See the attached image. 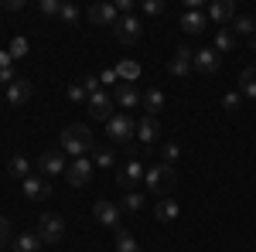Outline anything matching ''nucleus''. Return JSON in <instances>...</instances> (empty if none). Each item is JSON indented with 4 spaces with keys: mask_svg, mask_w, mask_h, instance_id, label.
<instances>
[{
    "mask_svg": "<svg viewBox=\"0 0 256 252\" xmlns=\"http://www.w3.org/2000/svg\"><path fill=\"white\" fill-rule=\"evenodd\" d=\"M208 20H216L218 27H229L236 20V0H216L208 7Z\"/></svg>",
    "mask_w": 256,
    "mask_h": 252,
    "instance_id": "15",
    "label": "nucleus"
},
{
    "mask_svg": "<svg viewBox=\"0 0 256 252\" xmlns=\"http://www.w3.org/2000/svg\"><path fill=\"white\" fill-rule=\"evenodd\" d=\"M10 61H14V58H10V51H0V68H10Z\"/></svg>",
    "mask_w": 256,
    "mask_h": 252,
    "instance_id": "42",
    "label": "nucleus"
},
{
    "mask_svg": "<svg viewBox=\"0 0 256 252\" xmlns=\"http://www.w3.org/2000/svg\"><path fill=\"white\" fill-rule=\"evenodd\" d=\"M31 96H34V85H31L28 78H14V82L7 85V102H10V106H24Z\"/></svg>",
    "mask_w": 256,
    "mask_h": 252,
    "instance_id": "17",
    "label": "nucleus"
},
{
    "mask_svg": "<svg viewBox=\"0 0 256 252\" xmlns=\"http://www.w3.org/2000/svg\"><path fill=\"white\" fill-rule=\"evenodd\" d=\"M158 136H160L158 116H144V119L137 123V140L144 143V147H154V143H158Z\"/></svg>",
    "mask_w": 256,
    "mask_h": 252,
    "instance_id": "18",
    "label": "nucleus"
},
{
    "mask_svg": "<svg viewBox=\"0 0 256 252\" xmlns=\"http://www.w3.org/2000/svg\"><path fill=\"white\" fill-rule=\"evenodd\" d=\"M181 27H184L188 34H202V31L208 27V14H202V10H188V14H181Z\"/></svg>",
    "mask_w": 256,
    "mask_h": 252,
    "instance_id": "19",
    "label": "nucleus"
},
{
    "mask_svg": "<svg viewBox=\"0 0 256 252\" xmlns=\"http://www.w3.org/2000/svg\"><path fill=\"white\" fill-rule=\"evenodd\" d=\"M140 99H144V92H140L134 82H116V89H113V102H116L120 109H134V106H140Z\"/></svg>",
    "mask_w": 256,
    "mask_h": 252,
    "instance_id": "12",
    "label": "nucleus"
},
{
    "mask_svg": "<svg viewBox=\"0 0 256 252\" xmlns=\"http://www.w3.org/2000/svg\"><path fill=\"white\" fill-rule=\"evenodd\" d=\"M58 10H62L58 0H41V14H48V17H58Z\"/></svg>",
    "mask_w": 256,
    "mask_h": 252,
    "instance_id": "35",
    "label": "nucleus"
},
{
    "mask_svg": "<svg viewBox=\"0 0 256 252\" xmlns=\"http://www.w3.org/2000/svg\"><path fill=\"white\" fill-rule=\"evenodd\" d=\"M14 68H0V82H7V85H10V82H14Z\"/></svg>",
    "mask_w": 256,
    "mask_h": 252,
    "instance_id": "40",
    "label": "nucleus"
},
{
    "mask_svg": "<svg viewBox=\"0 0 256 252\" xmlns=\"http://www.w3.org/2000/svg\"><path fill=\"white\" fill-rule=\"evenodd\" d=\"M86 106H89L92 119L110 123V119H113V106H116V102H113V96H110L106 89H99V92H92V96H89V102H86Z\"/></svg>",
    "mask_w": 256,
    "mask_h": 252,
    "instance_id": "7",
    "label": "nucleus"
},
{
    "mask_svg": "<svg viewBox=\"0 0 256 252\" xmlns=\"http://www.w3.org/2000/svg\"><path fill=\"white\" fill-rule=\"evenodd\" d=\"M106 133H110L113 143H126L130 136H137V123L126 116V113H120V116H113L110 123H106Z\"/></svg>",
    "mask_w": 256,
    "mask_h": 252,
    "instance_id": "8",
    "label": "nucleus"
},
{
    "mask_svg": "<svg viewBox=\"0 0 256 252\" xmlns=\"http://www.w3.org/2000/svg\"><path fill=\"white\" fill-rule=\"evenodd\" d=\"M113 34H116L120 44H137L140 34H144V20H140L137 14H123V17L116 20V27H113Z\"/></svg>",
    "mask_w": 256,
    "mask_h": 252,
    "instance_id": "5",
    "label": "nucleus"
},
{
    "mask_svg": "<svg viewBox=\"0 0 256 252\" xmlns=\"http://www.w3.org/2000/svg\"><path fill=\"white\" fill-rule=\"evenodd\" d=\"M99 82H102V85H113V82H116V68H106V72H102V78H99Z\"/></svg>",
    "mask_w": 256,
    "mask_h": 252,
    "instance_id": "39",
    "label": "nucleus"
},
{
    "mask_svg": "<svg viewBox=\"0 0 256 252\" xmlns=\"http://www.w3.org/2000/svg\"><path fill=\"white\" fill-rule=\"evenodd\" d=\"M178 215H181V208H178V201H171V198H160L158 208H154V218L158 222H174Z\"/></svg>",
    "mask_w": 256,
    "mask_h": 252,
    "instance_id": "21",
    "label": "nucleus"
},
{
    "mask_svg": "<svg viewBox=\"0 0 256 252\" xmlns=\"http://www.w3.org/2000/svg\"><path fill=\"white\" fill-rule=\"evenodd\" d=\"M24 198L28 201H44V198H52V184H48V177H24Z\"/></svg>",
    "mask_w": 256,
    "mask_h": 252,
    "instance_id": "16",
    "label": "nucleus"
},
{
    "mask_svg": "<svg viewBox=\"0 0 256 252\" xmlns=\"http://www.w3.org/2000/svg\"><path fill=\"white\" fill-rule=\"evenodd\" d=\"M192 61H195V51H192V48H184V44H178V48H174V58L168 61V72H171L174 78H188V75H192V68H195Z\"/></svg>",
    "mask_w": 256,
    "mask_h": 252,
    "instance_id": "10",
    "label": "nucleus"
},
{
    "mask_svg": "<svg viewBox=\"0 0 256 252\" xmlns=\"http://www.w3.org/2000/svg\"><path fill=\"white\" fill-rule=\"evenodd\" d=\"M24 7V0H4V10H20Z\"/></svg>",
    "mask_w": 256,
    "mask_h": 252,
    "instance_id": "41",
    "label": "nucleus"
},
{
    "mask_svg": "<svg viewBox=\"0 0 256 252\" xmlns=\"http://www.w3.org/2000/svg\"><path fill=\"white\" fill-rule=\"evenodd\" d=\"M239 102H242L239 92H226V99H222V106H226V109H239Z\"/></svg>",
    "mask_w": 256,
    "mask_h": 252,
    "instance_id": "37",
    "label": "nucleus"
},
{
    "mask_svg": "<svg viewBox=\"0 0 256 252\" xmlns=\"http://www.w3.org/2000/svg\"><path fill=\"white\" fill-rule=\"evenodd\" d=\"M68 99H72L76 106L89 102V92H86V85H82V82H72V85H68Z\"/></svg>",
    "mask_w": 256,
    "mask_h": 252,
    "instance_id": "31",
    "label": "nucleus"
},
{
    "mask_svg": "<svg viewBox=\"0 0 256 252\" xmlns=\"http://www.w3.org/2000/svg\"><path fill=\"white\" fill-rule=\"evenodd\" d=\"M116 78H123V82H137V78H140V65L134 58L120 61V65H116Z\"/></svg>",
    "mask_w": 256,
    "mask_h": 252,
    "instance_id": "25",
    "label": "nucleus"
},
{
    "mask_svg": "<svg viewBox=\"0 0 256 252\" xmlns=\"http://www.w3.org/2000/svg\"><path fill=\"white\" fill-rule=\"evenodd\" d=\"M86 17H89L92 27H116L120 10H116V3H92Z\"/></svg>",
    "mask_w": 256,
    "mask_h": 252,
    "instance_id": "9",
    "label": "nucleus"
},
{
    "mask_svg": "<svg viewBox=\"0 0 256 252\" xmlns=\"http://www.w3.org/2000/svg\"><path fill=\"white\" fill-rule=\"evenodd\" d=\"M38 239L44 242V246H55V242H62L65 239V218H58V215H52V212H44L38 218Z\"/></svg>",
    "mask_w": 256,
    "mask_h": 252,
    "instance_id": "4",
    "label": "nucleus"
},
{
    "mask_svg": "<svg viewBox=\"0 0 256 252\" xmlns=\"http://www.w3.org/2000/svg\"><path fill=\"white\" fill-rule=\"evenodd\" d=\"M65 154H58V150H48V154L38 157V174L41 177H52V174H65Z\"/></svg>",
    "mask_w": 256,
    "mask_h": 252,
    "instance_id": "14",
    "label": "nucleus"
},
{
    "mask_svg": "<svg viewBox=\"0 0 256 252\" xmlns=\"http://www.w3.org/2000/svg\"><path fill=\"white\" fill-rule=\"evenodd\" d=\"M160 157H164V164H174L178 157H181V147H178V143H164V150H160Z\"/></svg>",
    "mask_w": 256,
    "mask_h": 252,
    "instance_id": "33",
    "label": "nucleus"
},
{
    "mask_svg": "<svg viewBox=\"0 0 256 252\" xmlns=\"http://www.w3.org/2000/svg\"><path fill=\"white\" fill-rule=\"evenodd\" d=\"M92 218H96L99 225H106V229H120V208L113 201H106V198H99L96 205H92Z\"/></svg>",
    "mask_w": 256,
    "mask_h": 252,
    "instance_id": "11",
    "label": "nucleus"
},
{
    "mask_svg": "<svg viewBox=\"0 0 256 252\" xmlns=\"http://www.w3.org/2000/svg\"><path fill=\"white\" fill-rule=\"evenodd\" d=\"M144 174H147V171H144V164H140L137 157H130V160H126V164H120V171H116V184H120V191H137L140 184H144Z\"/></svg>",
    "mask_w": 256,
    "mask_h": 252,
    "instance_id": "3",
    "label": "nucleus"
},
{
    "mask_svg": "<svg viewBox=\"0 0 256 252\" xmlns=\"http://www.w3.org/2000/svg\"><path fill=\"white\" fill-rule=\"evenodd\" d=\"M20 55H28V38H14L10 41V58H20Z\"/></svg>",
    "mask_w": 256,
    "mask_h": 252,
    "instance_id": "34",
    "label": "nucleus"
},
{
    "mask_svg": "<svg viewBox=\"0 0 256 252\" xmlns=\"http://www.w3.org/2000/svg\"><path fill=\"white\" fill-rule=\"evenodd\" d=\"M7 242H10V222L0 215V246H7Z\"/></svg>",
    "mask_w": 256,
    "mask_h": 252,
    "instance_id": "38",
    "label": "nucleus"
},
{
    "mask_svg": "<svg viewBox=\"0 0 256 252\" xmlns=\"http://www.w3.org/2000/svg\"><path fill=\"white\" fill-rule=\"evenodd\" d=\"M144 184H147V191H154V194H160V198H168V194L178 188V171L171 167V164H154V167H147Z\"/></svg>",
    "mask_w": 256,
    "mask_h": 252,
    "instance_id": "2",
    "label": "nucleus"
},
{
    "mask_svg": "<svg viewBox=\"0 0 256 252\" xmlns=\"http://www.w3.org/2000/svg\"><path fill=\"white\" fill-rule=\"evenodd\" d=\"M92 167H96V164H92L89 157H79V160H72V164L65 167V181H68L72 188H86V184L92 181Z\"/></svg>",
    "mask_w": 256,
    "mask_h": 252,
    "instance_id": "6",
    "label": "nucleus"
},
{
    "mask_svg": "<svg viewBox=\"0 0 256 252\" xmlns=\"http://www.w3.org/2000/svg\"><path fill=\"white\" fill-rule=\"evenodd\" d=\"M116 252H140V246H137V239L126 232L123 225L116 229Z\"/></svg>",
    "mask_w": 256,
    "mask_h": 252,
    "instance_id": "27",
    "label": "nucleus"
},
{
    "mask_svg": "<svg viewBox=\"0 0 256 252\" xmlns=\"http://www.w3.org/2000/svg\"><path fill=\"white\" fill-rule=\"evenodd\" d=\"M250 41H253V48H256V31H253V38H250Z\"/></svg>",
    "mask_w": 256,
    "mask_h": 252,
    "instance_id": "43",
    "label": "nucleus"
},
{
    "mask_svg": "<svg viewBox=\"0 0 256 252\" xmlns=\"http://www.w3.org/2000/svg\"><path fill=\"white\" fill-rule=\"evenodd\" d=\"M239 96L256 99V68H242L239 72Z\"/></svg>",
    "mask_w": 256,
    "mask_h": 252,
    "instance_id": "23",
    "label": "nucleus"
},
{
    "mask_svg": "<svg viewBox=\"0 0 256 252\" xmlns=\"http://www.w3.org/2000/svg\"><path fill=\"white\" fill-rule=\"evenodd\" d=\"M144 208V194L140 191H130V194H123V201H120V212H126V215H134Z\"/></svg>",
    "mask_w": 256,
    "mask_h": 252,
    "instance_id": "28",
    "label": "nucleus"
},
{
    "mask_svg": "<svg viewBox=\"0 0 256 252\" xmlns=\"http://www.w3.org/2000/svg\"><path fill=\"white\" fill-rule=\"evenodd\" d=\"M195 72H202V75H216L218 65H222V55H218L216 48H202V51H195Z\"/></svg>",
    "mask_w": 256,
    "mask_h": 252,
    "instance_id": "13",
    "label": "nucleus"
},
{
    "mask_svg": "<svg viewBox=\"0 0 256 252\" xmlns=\"http://www.w3.org/2000/svg\"><path fill=\"white\" fill-rule=\"evenodd\" d=\"M62 150L68 157H86L89 150H96L92 147V130L86 126V123H68L65 130H62Z\"/></svg>",
    "mask_w": 256,
    "mask_h": 252,
    "instance_id": "1",
    "label": "nucleus"
},
{
    "mask_svg": "<svg viewBox=\"0 0 256 252\" xmlns=\"http://www.w3.org/2000/svg\"><path fill=\"white\" fill-rule=\"evenodd\" d=\"M232 48H236V34H232L229 27H218L216 31V51L218 55H229Z\"/></svg>",
    "mask_w": 256,
    "mask_h": 252,
    "instance_id": "24",
    "label": "nucleus"
},
{
    "mask_svg": "<svg viewBox=\"0 0 256 252\" xmlns=\"http://www.w3.org/2000/svg\"><path fill=\"white\" fill-rule=\"evenodd\" d=\"M92 164H96V167H116V150H113V147L92 150Z\"/></svg>",
    "mask_w": 256,
    "mask_h": 252,
    "instance_id": "26",
    "label": "nucleus"
},
{
    "mask_svg": "<svg viewBox=\"0 0 256 252\" xmlns=\"http://www.w3.org/2000/svg\"><path fill=\"white\" fill-rule=\"evenodd\" d=\"M256 24L253 17H246V14H236V20H232V34H242V38H253Z\"/></svg>",
    "mask_w": 256,
    "mask_h": 252,
    "instance_id": "29",
    "label": "nucleus"
},
{
    "mask_svg": "<svg viewBox=\"0 0 256 252\" xmlns=\"http://www.w3.org/2000/svg\"><path fill=\"white\" fill-rule=\"evenodd\" d=\"M10 177H31V164L24 160V157H10Z\"/></svg>",
    "mask_w": 256,
    "mask_h": 252,
    "instance_id": "30",
    "label": "nucleus"
},
{
    "mask_svg": "<svg viewBox=\"0 0 256 252\" xmlns=\"http://www.w3.org/2000/svg\"><path fill=\"white\" fill-rule=\"evenodd\" d=\"M58 17H62V24H76V20H79V7H76V3H62Z\"/></svg>",
    "mask_w": 256,
    "mask_h": 252,
    "instance_id": "32",
    "label": "nucleus"
},
{
    "mask_svg": "<svg viewBox=\"0 0 256 252\" xmlns=\"http://www.w3.org/2000/svg\"><path fill=\"white\" fill-rule=\"evenodd\" d=\"M144 14H164V0H144Z\"/></svg>",
    "mask_w": 256,
    "mask_h": 252,
    "instance_id": "36",
    "label": "nucleus"
},
{
    "mask_svg": "<svg viewBox=\"0 0 256 252\" xmlns=\"http://www.w3.org/2000/svg\"><path fill=\"white\" fill-rule=\"evenodd\" d=\"M140 106L147 109V116H158L160 109H164V92H160V89H147L144 99H140Z\"/></svg>",
    "mask_w": 256,
    "mask_h": 252,
    "instance_id": "20",
    "label": "nucleus"
},
{
    "mask_svg": "<svg viewBox=\"0 0 256 252\" xmlns=\"http://www.w3.org/2000/svg\"><path fill=\"white\" fill-rule=\"evenodd\" d=\"M44 242L38 239V232H20L18 239H14V252H38Z\"/></svg>",
    "mask_w": 256,
    "mask_h": 252,
    "instance_id": "22",
    "label": "nucleus"
}]
</instances>
